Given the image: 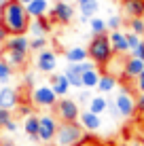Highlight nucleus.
Listing matches in <instances>:
<instances>
[{"label":"nucleus","instance_id":"aec40b11","mask_svg":"<svg viewBox=\"0 0 144 146\" xmlns=\"http://www.w3.org/2000/svg\"><path fill=\"white\" fill-rule=\"evenodd\" d=\"M117 76L112 72H104L100 74V80H98V91L100 93H110V91H115L117 89Z\"/></svg>","mask_w":144,"mask_h":146},{"label":"nucleus","instance_id":"a18cd8bd","mask_svg":"<svg viewBox=\"0 0 144 146\" xmlns=\"http://www.w3.org/2000/svg\"><path fill=\"white\" fill-rule=\"evenodd\" d=\"M4 2H7V0H0V9H2V7H4Z\"/></svg>","mask_w":144,"mask_h":146},{"label":"nucleus","instance_id":"4c0bfd02","mask_svg":"<svg viewBox=\"0 0 144 146\" xmlns=\"http://www.w3.org/2000/svg\"><path fill=\"white\" fill-rule=\"evenodd\" d=\"M131 55H133V57H140V59H144V38L140 40V44H138V47L131 51Z\"/></svg>","mask_w":144,"mask_h":146},{"label":"nucleus","instance_id":"49530a36","mask_svg":"<svg viewBox=\"0 0 144 146\" xmlns=\"http://www.w3.org/2000/svg\"><path fill=\"white\" fill-rule=\"evenodd\" d=\"M19 2H21V4H28V2H30V0H19Z\"/></svg>","mask_w":144,"mask_h":146},{"label":"nucleus","instance_id":"4be33fe9","mask_svg":"<svg viewBox=\"0 0 144 146\" xmlns=\"http://www.w3.org/2000/svg\"><path fill=\"white\" fill-rule=\"evenodd\" d=\"M66 59L70 64H81V62H85V59H89V53H87V49H83V47H72V49L66 51Z\"/></svg>","mask_w":144,"mask_h":146},{"label":"nucleus","instance_id":"9d476101","mask_svg":"<svg viewBox=\"0 0 144 146\" xmlns=\"http://www.w3.org/2000/svg\"><path fill=\"white\" fill-rule=\"evenodd\" d=\"M51 30H53V21H51V19H47V15H44V17L30 19L28 34H32V36H47Z\"/></svg>","mask_w":144,"mask_h":146},{"label":"nucleus","instance_id":"2eb2a0df","mask_svg":"<svg viewBox=\"0 0 144 146\" xmlns=\"http://www.w3.org/2000/svg\"><path fill=\"white\" fill-rule=\"evenodd\" d=\"M78 123H81L83 127H85V131L93 133V131H98V129H100L102 121H100V114L91 112V110H85V112H81V114H78Z\"/></svg>","mask_w":144,"mask_h":146},{"label":"nucleus","instance_id":"a878e982","mask_svg":"<svg viewBox=\"0 0 144 146\" xmlns=\"http://www.w3.org/2000/svg\"><path fill=\"white\" fill-rule=\"evenodd\" d=\"M89 30H91V34L96 36V34H104L106 32V19H100V17H96L93 15L91 19H89Z\"/></svg>","mask_w":144,"mask_h":146},{"label":"nucleus","instance_id":"393cba45","mask_svg":"<svg viewBox=\"0 0 144 146\" xmlns=\"http://www.w3.org/2000/svg\"><path fill=\"white\" fill-rule=\"evenodd\" d=\"M87 110H91V112H96V114L106 112V98H104V95H96V98H91V100H89V108Z\"/></svg>","mask_w":144,"mask_h":146},{"label":"nucleus","instance_id":"6ab92c4d","mask_svg":"<svg viewBox=\"0 0 144 146\" xmlns=\"http://www.w3.org/2000/svg\"><path fill=\"white\" fill-rule=\"evenodd\" d=\"M51 87H53V91L57 93V98H64L68 91H70V83H68V78H66V74H51Z\"/></svg>","mask_w":144,"mask_h":146},{"label":"nucleus","instance_id":"58836bf2","mask_svg":"<svg viewBox=\"0 0 144 146\" xmlns=\"http://www.w3.org/2000/svg\"><path fill=\"white\" fill-rule=\"evenodd\" d=\"M136 89H138V91H142V93H144V70H142V72H140V74L136 76Z\"/></svg>","mask_w":144,"mask_h":146},{"label":"nucleus","instance_id":"9b49d317","mask_svg":"<svg viewBox=\"0 0 144 146\" xmlns=\"http://www.w3.org/2000/svg\"><path fill=\"white\" fill-rule=\"evenodd\" d=\"M0 106L9 108V110H17V106H19V89L4 85V87L0 89Z\"/></svg>","mask_w":144,"mask_h":146},{"label":"nucleus","instance_id":"4468645a","mask_svg":"<svg viewBox=\"0 0 144 146\" xmlns=\"http://www.w3.org/2000/svg\"><path fill=\"white\" fill-rule=\"evenodd\" d=\"M108 36H110V44H112L115 55H119V53H129V42H127V34L125 32H121V30H112Z\"/></svg>","mask_w":144,"mask_h":146},{"label":"nucleus","instance_id":"7c9ffc66","mask_svg":"<svg viewBox=\"0 0 144 146\" xmlns=\"http://www.w3.org/2000/svg\"><path fill=\"white\" fill-rule=\"evenodd\" d=\"M121 26H123V17H119V15H112V17L106 21V28L110 30V32L112 30H121Z\"/></svg>","mask_w":144,"mask_h":146},{"label":"nucleus","instance_id":"39448f33","mask_svg":"<svg viewBox=\"0 0 144 146\" xmlns=\"http://www.w3.org/2000/svg\"><path fill=\"white\" fill-rule=\"evenodd\" d=\"M115 102H117V108H119L121 119H131L133 114H136V98L131 95V91H129L127 85H123V87L119 89Z\"/></svg>","mask_w":144,"mask_h":146},{"label":"nucleus","instance_id":"b1692460","mask_svg":"<svg viewBox=\"0 0 144 146\" xmlns=\"http://www.w3.org/2000/svg\"><path fill=\"white\" fill-rule=\"evenodd\" d=\"M23 129H26V133L32 140H38V117H36V114L26 117V125H23Z\"/></svg>","mask_w":144,"mask_h":146},{"label":"nucleus","instance_id":"20e7f679","mask_svg":"<svg viewBox=\"0 0 144 146\" xmlns=\"http://www.w3.org/2000/svg\"><path fill=\"white\" fill-rule=\"evenodd\" d=\"M76 17V11L70 2H64V0H57L55 4H51L49 9V19L53 23H59V26H68V23L74 21Z\"/></svg>","mask_w":144,"mask_h":146},{"label":"nucleus","instance_id":"e433bc0d","mask_svg":"<svg viewBox=\"0 0 144 146\" xmlns=\"http://www.w3.org/2000/svg\"><path fill=\"white\" fill-rule=\"evenodd\" d=\"M76 146H102V144L98 142L96 138H87V135H85V138H83V140H81V142H78Z\"/></svg>","mask_w":144,"mask_h":146},{"label":"nucleus","instance_id":"a19ab883","mask_svg":"<svg viewBox=\"0 0 144 146\" xmlns=\"http://www.w3.org/2000/svg\"><path fill=\"white\" fill-rule=\"evenodd\" d=\"M4 129H7L9 133H15V131H17V123H15L13 119H11V121H7V123H4Z\"/></svg>","mask_w":144,"mask_h":146},{"label":"nucleus","instance_id":"473e14b6","mask_svg":"<svg viewBox=\"0 0 144 146\" xmlns=\"http://www.w3.org/2000/svg\"><path fill=\"white\" fill-rule=\"evenodd\" d=\"M140 40H142V36H138V34H133V32L127 34V42H129V53L138 47V44H140Z\"/></svg>","mask_w":144,"mask_h":146},{"label":"nucleus","instance_id":"f704fd0d","mask_svg":"<svg viewBox=\"0 0 144 146\" xmlns=\"http://www.w3.org/2000/svg\"><path fill=\"white\" fill-rule=\"evenodd\" d=\"M17 112L19 117H30V114H34V108L30 104H21V106H17Z\"/></svg>","mask_w":144,"mask_h":146},{"label":"nucleus","instance_id":"0eeeda50","mask_svg":"<svg viewBox=\"0 0 144 146\" xmlns=\"http://www.w3.org/2000/svg\"><path fill=\"white\" fill-rule=\"evenodd\" d=\"M57 125H59V119L53 117V114H42V117H38V140H40V142H53Z\"/></svg>","mask_w":144,"mask_h":146},{"label":"nucleus","instance_id":"bb28decb","mask_svg":"<svg viewBox=\"0 0 144 146\" xmlns=\"http://www.w3.org/2000/svg\"><path fill=\"white\" fill-rule=\"evenodd\" d=\"M78 9H81L83 15L93 17L98 13V9H100V4H98V0H85V2H78Z\"/></svg>","mask_w":144,"mask_h":146},{"label":"nucleus","instance_id":"1a4fd4ad","mask_svg":"<svg viewBox=\"0 0 144 146\" xmlns=\"http://www.w3.org/2000/svg\"><path fill=\"white\" fill-rule=\"evenodd\" d=\"M0 55H2V59L13 70H21V68H26V64H28V53L26 51H17V49H11V47H2Z\"/></svg>","mask_w":144,"mask_h":146},{"label":"nucleus","instance_id":"72a5a7b5","mask_svg":"<svg viewBox=\"0 0 144 146\" xmlns=\"http://www.w3.org/2000/svg\"><path fill=\"white\" fill-rule=\"evenodd\" d=\"M13 110H9V108H2L0 106V127H4V123H7V121H11L13 119Z\"/></svg>","mask_w":144,"mask_h":146},{"label":"nucleus","instance_id":"09e8293b","mask_svg":"<svg viewBox=\"0 0 144 146\" xmlns=\"http://www.w3.org/2000/svg\"><path fill=\"white\" fill-rule=\"evenodd\" d=\"M76 2H85V0H76Z\"/></svg>","mask_w":144,"mask_h":146},{"label":"nucleus","instance_id":"f3484780","mask_svg":"<svg viewBox=\"0 0 144 146\" xmlns=\"http://www.w3.org/2000/svg\"><path fill=\"white\" fill-rule=\"evenodd\" d=\"M4 47H11V49H17V51H30V36L28 34H13L4 40Z\"/></svg>","mask_w":144,"mask_h":146},{"label":"nucleus","instance_id":"a211bd4d","mask_svg":"<svg viewBox=\"0 0 144 146\" xmlns=\"http://www.w3.org/2000/svg\"><path fill=\"white\" fill-rule=\"evenodd\" d=\"M64 74H66L70 87H74V89H81L83 87V70H81V64H70Z\"/></svg>","mask_w":144,"mask_h":146},{"label":"nucleus","instance_id":"dca6fc26","mask_svg":"<svg viewBox=\"0 0 144 146\" xmlns=\"http://www.w3.org/2000/svg\"><path fill=\"white\" fill-rule=\"evenodd\" d=\"M49 9H51V2L49 0H30L26 4V11L30 17H44V15H49Z\"/></svg>","mask_w":144,"mask_h":146},{"label":"nucleus","instance_id":"ea45409f","mask_svg":"<svg viewBox=\"0 0 144 146\" xmlns=\"http://www.w3.org/2000/svg\"><path fill=\"white\" fill-rule=\"evenodd\" d=\"M23 85L30 87V89L34 87V74H32V72H26V74H23Z\"/></svg>","mask_w":144,"mask_h":146},{"label":"nucleus","instance_id":"f257e3e1","mask_svg":"<svg viewBox=\"0 0 144 146\" xmlns=\"http://www.w3.org/2000/svg\"><path fill=\"white\" fill-rule=\"evenodd\" d=\"M30 19L32 17L26 11V4H21L19 0H7L4 7L0 9V26L9 32V36H13V34H28Z\"/></svg>","mask_w":144,"mask_h":146},{"label":"nucleus","instance_id":"ddd939ff","mask_svg":"<svg viewBox=\"0 0 144 146\" xmlns=\"http://www.w3.org/2000/svg\"><path fill=\"white\" fill-rule=\"evenodd\" d=\"M144 70V59L140 57H127L125 64H123V76H125L127 80H136V76L140 74Z\"/></svg>","mask_w":144,"mask_h":146},{"label":"nucleus","instance_id":"2f4dec72","mask_svg":"<svg viewBox=\"0 0 144 146\" xmlns=\"http://www.w3.org/2000/svg\"><path fill=\"white\" fill-rule=\"evenodd\" d=\"M106 112H110L112 119H121V114H119V108H117V102H115V100H108V98H106Z\"/></svg>","mask_w":144,"mask_h":146},{"label":"nucleus","instance_id":"cd10ccee","mask_svg":"<svg viewBox=\"0 0 144 146\" xmlns=\"http://www.w3.org/2000/svg\"><path fill=\"white\" fill-rule=\"evenodd\" d=\"M11 76H13V68L9 66L4 59H0V83L7 85L9 80H11Z\"/></svg>","mask_w":144,"mask_h":146},{"label":"nucleus","instance_id":"5701e85b","mask_svg":"<svg viewBox=\"0 0 144 146\" xmlns=\"http://www.w3.org/2000/svg\"><path fill=\"white\" fill-rule=\"evenodd\" d=\"M98 80H100V70H98L96 66L89 68L83 72V87H98Z\"/></svg>","mask_w":144,"mask_h":146},{"label":"nucleus","instance_id":"79ce46f5","mask_svg":"<svg viewBox=\"0 0 144 146\" xmlns=\"http://www.w3.org/2000/svg\"><path fill=\"white\" fill-rule=\"evenodd\" d=\"M7 38H9V32H7V30H4L2 26H0V42H4Z\"/></svg>","mask_w":144,"mask_h":146},{"label":"nucleus","instance_id":"6e6552de","mask_svg":"<svg viewBox=\"0 0 144 146\" xmlns=\"http://www.w3.org/2000/svg\"><path fill=\"white\" fill-rule=\"evenodd\" d=\"M55 117L59 121H78V114H81V110H78V104L74 102V100H57L55 102Z\"/></svg>","mask_w":144,"mask_h":146},{"label":"nucleus","instance_id":"c9c22d12","mask_svg":"<svg viewBox=\"0 0 144 146\" xmlns=\"http://www.w3.org/2000/svg\"><path fill=\"white\" fill-rule=\"evenodd\" d=\"M136 112L144 114V93L138 91V98H136Z\"/></svg>","mask_w":144,"mask_h":146},{"label":"nucleus","instance_id":"423d86ee","mask_svg":"<svg viewBox=\"0 0 144 146\" xmlns=\"http://www.w3.org/2000/svg\"><path fill=\"white\" fill-rule=\"evenodd\" d=\"M32 102L40 108H53L57 102V93L53 91L51 85H40V87H32Z\"/></svg>","mask_w":144,"mask_h":146},{"label":"nucleus","instance_id":"f8f14e48","mask_svg":"<svg viewBox=\"0 0 144 146\" xmlns=\"http://www.w3.org/2000/svg\"><path fill=\"white\" fill-rule=\"evenodd\" d=\"M36 66L40 72H53L57 66V55L53 51H49V49H42V51H38V57H36Z\"/></svg>","mask_w":144,"mask_h":146},{"label":"nucleus","instance_id":"de8ad7c7","mask_svg":"<svg viewBox=\"0 0 144 146\" xmlns=\"http://www.w3.org/2000/svg\"><path fill=\"white\" fill-rule=\"evenodd\" d=\"M64 2H72V0H64Z\"/></svg>","mask_w":144,"mask_h":146},{"label":"nucleus","instance_id":"c756f323","mask_svg":"<svg viewBox=\"0 0 144 146\" xmlns=\"http://www.w3.org/2000/svg\"><path fill=\"white\" fill-rule=\"evenodd\" d=\"M129 30L138 36H144V17H131L129 19Z\"/></svg>","mask_w":144,"mask_h":146},{"label":"nucleus","instance_id":"c85d7f7f","mask_svg":"<svg viewBox=\"0 0 144 146\" xmlns=\"http://www.w3.org/2000/svg\"><path fill=\"white\" fill-rule=\"evenodd\" d=\"M49 40L44 36H32L30 38V51H42V49H47Z\"/></svg>","mask_w":144,"mask_h":146},{"label":"nucleus","instance_id":"412c9836","mask_svg":"<svg viewBox=\"0 0 144 146\" xmlns=\"http://www.w3.org/2000/svg\"><path fill=\"white\" fill-rule=\"evenodd\" d=\"M121 7L129 17H144V0H121Z\"/></svg>","mask_w":144,"mask_h":146},{"label":"nucleus","instance_id":"37998d69","mask_svg":"<svg viewBox=\"0 0 144 146\" xmlns=\"http://www.w3.org/2000/svg\"><path fill=\"white\" fill-rule=\"evenodd\" d=\"M85 100H91V98H89V93H87V91H83L81 95H78V102H85Z\"/></svg>","mask_w":144,"mask_h":146},{"label":"nucleus","instance_id":"f03ea898","mask_svg":"<svg viewBox=\"0 0 144 146\" xmlns=\"http://www.w3.org/2000/svg\"><path fill=\"white\" fill-rule=\"evenodd\" d=\"M87 53H89V59H91L93 64H98V66H108V64L112 62V57H115L108 32L96 34V36L91 38V42H89Z\"/></svg>","mask_w":144,"mask_h":146},{"label":"nucleus","instance_id":"c03bdc74","mask_svg":"<svg viewBox=\"0 0 144 146\" xmlns=\"http://www.w3.org/2000/svg\"><path fill=\"white\" fill-rule=\"evenodd\" d=\"M89 19H91V17H87V15H83V13H81V17H78V21H81V23H89Z\"/></svg>","mask_w":144,"mask_h":146},{"label":"nucleus","instance_id":"7ed1b4c3","mask_svg":"<svg viewBox=\"0 0 144 146\" xmlns=\"http://www.w3.org/2000/svg\"><path fill=\"white\" fill-rule=\"evenodd\" d=\"M85 138V127L78 121H59L53 142L55 146H76Z\"/></svg>","mask_w":144,"mask_h":146}]
</instances>
